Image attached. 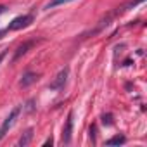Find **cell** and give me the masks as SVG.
Masks as SVG:
<instances>
[{"label": "cell", "mask_w": 147, "mask_h": 147, "mask_svg": "<svg viewBox=\"0 0 147 147\" xmlns=\"http://www.w3.org/2000/svg\"><path fill=\"white\" fill-rule=\"evenodd\" d=\"M21 111H23V106H16V107L9 113V116L5 118V121L2 123V126H0V140H2V138L7 135V131L12 128V125L16 123V119H18V116H19Z\"/></svg>", "instance_id": "cell-1"}, {"label": "cell", "mask_w": 147, "mask_h": 147, "mask_svg": "<svg viewBox=\"0 0 147 147\" xmlns=\"http://www.w3.org/2000/svg\"><path fill=\"white\" fill-rule=\"evenodd\" d=\"M31 23H33V16H31V14H24V16L16 18V19L7 26V30H5V31H16V30L26 28V26H28V24H31Z\"/></svg>", "instance_id": "cell-2"}, {"label": "cell", "mask_w": 147, "mask_h": 147, "mask_svg": "<svg viewBox=\"0 0 147 147\" xmlns=\"http://www.w3.org/2000/svg\"><path fill=\"white\" fill-rule=\"evenodd\" d=\"M67 75H69V69H67V67L61 69L59 75L55 76V80L50 83V90H59V88H62L64 83H66V80H67Z\"/></svg>", "instance_id": "cell-3"}, {"label": "cell", "mask_w": 147, "mask_h": 147, "mask_svg": "<svg viewBox=\"0 0 147 147\" xmlns=\"http://www.w3.org/2000/svg\"><path fill=\"white\" fill-rule=\"evenodd\" d=\"M73 111L67 114V119H66V125L62 128V144H69L71 142V133H73Z\"/></svg>", "instance_id": "cell-4"}, {"label": "cell", "mask_w": 147, "mask_h": 147, "mask_svg": "<svg viewBox=\"0 0 147 147\" xmlns=\"http://www.w3.org/2000/svg\"><path fill=\"white\" fill-rule=\"evenodd\" d=\"M36 80H38V76L35 75V73H24L23 78H21V82H19V85L24 88V87H30L31 83H35Z\"/></svg>", "instance_id": "cell-5"}, {"label": "cell", "mask_w": 147, "mask_h": 147, "mask_svg": "<svg viewBox=\"0 0 147 147\" xmlns=\"http://www.w3.org/2000/svg\"><path fill=\"white\" fill-rule=\"evenodd\" d=\"M31 45H33V42H24L23 45H19V47H18V50H16V54H14V61H18L21 55H24Z\"/></svg>", "instance_id": "cell-6"}, {"label": "cell", "mask_w": 147, "mask_h": 147, "mask_svg": "<svg viewBox=\"0 0 147 147\" xmlns=\"http://www.w3.org/2000/svg\"><path fill=\"white\" fill-rule=\"evenodd\" d=\"M31 138H33V130L30 128V130H26V133L19 138V145H21V147H26V145L31 142Z\"/></svg>", "instance_id": "cell-7"}, {"label": "cell", "mask_w": 147, "mask_h": 147, "mask_svg": "<svg viewBox=\"0 0 147 147\" xmlns=\"http://www.w3.org/2000/svg\"><path fill=\"white\" fill-rule=\"evenodd\" d=\"M125 142H126V138H125L123 135H114L113 138L106 140V145H121V144H125Z\"/></svg>", "instance_id": "cell-8"}, {"label": "cell", "mask_w": 147, "mask_h": 147, "mask_svg": "<svg viewBox=\"0 0 147 147\" xmlns=\"http://www.w3.org/2000/svg\"><path fill=\"white\" fill-rule=\"evenodd\" d=\"M71 2V0H52V2L49 4V7H55V5H62V4H67Z\"/></svg>", "instance_id": "cell-9"}, {"label": "cell", "mask_w": 147, "mask_h": 147, "mask_svg": "<svg viewBox=\"0 0 147 147\" xmlns=\"http://www.w3.org/2000/svg\"><path fill=\"white\" fill-rule=\"evenodd\" d=\"M102 123L107 125V126L113 125V116H111V114H104V116H102Z\"/></svg>", "instance_id": "cell-10"}, {"label": "cell", "mask_w": 147, "mask_h": 147, "mask_svg": "<svg viewBox=\"0 0 147 147\" xmlns=\"http://www.w3.org/2000/svg\"><path fill=\"white\" fill-rule=\"evenodd\" d=\"M90 137H92V142H95V126L90 128Z\"/></svg>", "instance_id": "cell-11"}, {"label": "cell", "mask_w": 147, "mask_h": 147, "mask_svg": "<svg viewBox=\"0 0 147 147\" xmlns=\"http://www.w3.org/2000/svg\"><path fill=\"white\" fill-rule=\"evenodd\" d=\"M140 2H144V0H133V2H131L128 7H133V5H137V4H140Z\"/></svg>", "instance_id": "cell-12"}, {"label": "cell", "mask_w": 147, "mask_h": 147, "mask_svg": "<svg viewBox=\"0 0 147 147\" xmlns=\"http://www.w3.org/2000/svg\"><path fill=\"white\" fill-rule=\"evenodd\" d=\"M43 145H52V138H47V140L43 142Z\"/></svg>", "instance_id": "cell-13"}, {"label": "cell", "mask_w": 147, "mask_h": 147, "mask_svg": "<svg viewBox=\"0 0 147 147\" xmlns=\"http://www.w3.org/2000/svg\"><path fill=\"white\" fill-rule=\"evenodd\" d=\"M4 55H5V52H0V62H2V59H4Z\"/></svg>", "instance_id": "cell-14"}, {"label": "cell", "mask_w": 147, "mask_h": 147, "mask_svg": "<svg viewBox=\"0 0 147 147\" xmlns=\"http://www.w3.org/2000/svg\"><path fill=\"white\" fill-rule=\"evenodd\" d=\"M4 11H5V7H4V5H0V14H2Z\"/></svg>", "instance_id": "cell-15"}, {"label": "cell", "mask_w": 147, "mask_h": 147, "mask_svg": "<svg viewBox=\"0 0 147 147\" xmlns=\"http://www.w3.org/2000/svg\"><path fill=\"white\" fill-rule=\"evenodd\" d=\"M4 33H5V31H0V38H2V35H4Z\"/></svg>", "instance_id": "cell-16"}]
</instances>
